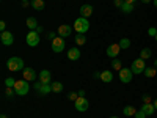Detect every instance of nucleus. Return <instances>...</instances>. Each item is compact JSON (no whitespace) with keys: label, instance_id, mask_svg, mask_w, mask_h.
Masks as SVG:
<instances>
[{"label":"nucleus","instance_id":"1","mask_svg":"<svg viewBox=\"0 0 157 118\" xmlns=\"http://www.w3.org/2000/svg\"><path fill=\"white\" fill-rule=\"evenodd\" d=\"M6 68L10 71H24V60L21 57H11L8 61H6Z\"/></svg>","mask_w":157,"mask_h":118},{"label":"nucleus","instance_id":"2","mask_svg":"<svg viewBox=\"0 0 157 118\" xmlns=\"http://www.w3.org/2000/svg\"><path fill=\"white\" fill-rule=\"evenodd\" d=\"M88 29H90V22H88V19L86 18H78V19H75L74 21V30L77 32V33H86L88 32Z\"/></svg>","mask_w":157,"mask_h":118},{"label":"nucleus","instance_id":"3","mask_svg":"<svg viewBox=\"0 0 157 118\" xmlns=\"http://www.w3.org/2000/svg\"><path fill=\"white\" fill-rule=\"evenodd\" d=\"M13 88H14L17 96H25L29 93V90H30V85H29L27 81H24V79H22V81H16V85Z\"/></svg>","mask_w":157,"mask_h":118},{"label":"nucleus","instance_id":"4","mask_svg":"<svg viewBox=\"0 0 157 118\" xmlns=\"http://www.w3.org/2000/svg\"><path fill=\"white\" fill-rule=\"evenodd\" d=\"M130 69H132V73L137 76V74H143L145 73V69H146V63H145V60L143 58H137V60H134V63H132V66H130Z\"/></svg>","mask_w":157,"mask_h":118},{"label":"nucleus","instance_id":"5","mask_svg":"<svg viewBox=\"0 0 157 118\" xmlns=\"http://www.w3.org/2000/svg\"><path fill=\"white\" fill-rule=\"evenodd\" d=\"M39 39H41V38H39V33L36 30H30L27 33V36H25V41H27V44L30 47H36L39 44Z\"/></svg>","mask_w":157,"mask_h":118},{"label":"nucleus","instance_id":"6","mask_svg":"<svg viewBox=\"0 0 157 118\" xmlns=\"http://www.w3.org/2000/svg\"><path fill=\"white\" fill-rule=\"evenodd\" d=\"M50 47L54 52H57V54H60V52L64 50V47H66V44H64V38L61 36H57L54 41H50Z\"/></svg>","mask_w":157,"mask_h":118},{"label":"nucleus","instance_id":"7","mask_svg":"<svg viewBox=\"0 0 157 118\" xmlns=\"http://www.w3.org/2000/svg\"><path fill=\"white\" fill-rule=\"evenodd\" d=\"M74 107H75L77 112H85V110H88V107H90L88 99H86L85 96H78V98L74 101Z\"/></svg>","mask_w":157,"mask_h":118},{"label":"nucleus","instance_id":"8","mask_svg":"<svg viewBox=\"0 0 157 118\" xmlns=\"http://www.w3.org/2000/svg\"><path fill=\"white\" fill-rule=\"evenodd\" d=\"M132 76H134V73H132L130 68H123L120 71V81L123 84H129L130 81H132Z\"/></svg>","mask_w":157,"mask_h":118},{"label":"nucleus","instance_id":"9","mask_svg":"<svg viewBox=\"0 0 157 118\" xmlns=\"http://www.w3.org/2000/svg\"><path fill=\"white\" fill-rule=\"evenodd\" d=\"M0 39H2V44L3 46H11L13 43H14V36H13L11 32H2V35H0Z\"/></svg>","mask_w":157,"mask_h":118},{"label":"nucleus","instance_id":"10","mask_svg":"<svg viewBox=\"0 0 157 118\" xmlns=\"http://www.w3.org/2000/svg\"><path fill=\"white\" fill-rule=\"evenodd\" d=\"M22 79H24V81H27V82H33L35 79H36L35 69H32V68H24V71H22Z\"/></svg>","mask_w":157,"mask_h":118},{"label":"nucleus","instance_id":"11","mask_svg":"<svg viewBox=\"0 0 157 118\" xmlns=\"http://www.w3.org/2000/svg\"><path fill=\"white\" fill-rule=\"evenodd\" d=\"M71 33H72V27L68 24H63L58 27V36H61V38H68V36H71Z\"/></svg>","mask_w":157,"mask_h":118},{"label":"nucleus","instance_id":"12","mask_svg":"<svg viewBox=\"0 0 157 118\" xmlns=\"http://www.w3.org/2000/svg\"><path fill=\"white\" fill-rule=\"evenodd\" d=\"M120 50H121V46H120V44H110V46L107 47V55H109L110 58H116L118 54H120Z\"/></svg>","mask_w":157,"mask_h":118},{"label":"nucleus","instance_id":"13","mask_svg":"<svg viewBox=\"0 0 157 118\" xmlns=\"http://www.w3.org/2000/svg\"><path fill=\"white\" fill-rule=\"evenodd\" d=\"M78 11H80V16L82 18H86L88 19L91 14H93V6H91V5H82Z\"/></svg>","mask_w":157,"mask_h":118},{"label":"nucleus","instance_id":"14","mask_svg":"<svg viewBox=\"0 0 157 118\" xmlns=\"http://www.w3.org/2000/svg\"><path fill=\"white\" fill-rule=\"evenodd\" d=\"M50 79H52V74H50V71H47V69H43L41 73H39V81H41L43 84H50Z\"/></svg>","mask_w":157,"mask_h":118},{"label":"nucleus","instance_id":"15","mask_svg":"<svg viewBox=\"0 0 157 118\" xmlns=\"http://www.w3.org/2000/svg\"><path fill=\"white\" fill-rule=\"evenodd\" d=\"M68 58H69V60H72V61L78 60V58H80V50H78L77 47L69 49V50H68Z\"/></svg>","mask_w":157,"mask_h":118},{"label":"nucleus","instance_id":"16","mask_svg":"<svg viewBox=\"0 0 157 118\" xmlns=\"http://www.w3.org/2000/svg\"><path fill=\"white\" fill-rule=\"evenodd\" d=\"M99 79H101L102 82L109 84V82H112V81H113V74H112L110 71H102V73L99 74Z\"/></svg>","mask_w":157,"mask_h":118},{"label":"nucleus","instance_id":"17","mask_svg":"<svg viewBox=\"0 0 157 118\" xmlns=\"http://www.w3.org/2000/svg\"><path fill=\"white\" fill-rule=\"evenodd\" d=\"M32 6L36 11H43L46 8V3H44V0H32Z\"/></svg>","mask_w":157,"mask_h":118},{"label":"nucleus","instance_id":"18","mask_svg":"<svg viewBox=\"0 0 157 118\" xmlns=\"http://www.w3.org/2000/svg\"><path fill=\"white\" fill-rule=\"evenodd\" d=\"M141 110L146 113V116L148 115H152L154 112H155V107H154V104H143L141 106Z\"/></svg>","mask_w":157,"mask_h":118},{"label":"nucleus","instance_id":"19","mask_svg":"<svg viewBox=\"0 0 157 118\" xmlns=\"http://www.w3.org/2000/svg\"><path fill=\"white\" fill-rule=\"evenodd\" d=\"M151 55H152V52H151L149 47H145V49L140 50V58H143V60H149Z\"/></svg>","mask_w":157,"mask_h":118},{"label":"nucleus","instance_id":"20","mask_svg":"<svg viewBox=\"0 0 157 118\" xmlns=\"http://www.w3.org/2000/svg\"><path fill=\"white\" fill-rule=\"evenodd\" d=\"M123 113H124L126 116H135L137 109H135V107H132V106H126V107L123 109Z\"/></svg>","mask_w":157,"mask_h":118},{"label":"nucleus","instance_id":"21","mask_svg":"<svg viewBox=\"0 0 157 118\" xmlns=\"http://www.w3.org/2000/svg\"><path fill=\"white\" fill-rule=\"evenodd\" d=\"M50 91H52V84H43L38 93L39 95H47V93H50Z\"/></svg>","mask_w":157,"mask_h":118},{"label":"nucleus","instance_id":"22","mask_svg":"<svg viewBox=\"0 0 157 118\" xmlns=\"http://www.w3.org/2000/svg\"><path fill=\"white\" fill-rule=\"evenodd\" d=\"M121 11L124 13V14H130V13L134 11V5L132 3H123V6H121Z\"/></svg>","mask_w":157,"mask_h":118},{"label":"nucleus","instance_id":"23","mask_svg":"<svg viewBox=\"0 0 157 118\" xmlns=\"http://www.w3.org/2000/svg\"><path fill=\"white\" fill-rule=\"evenodd\" d=\"M27 27H29L30 30H36V29H38V21H36L35 18H29V19H27Z\"/></svg>","mask_w":157,"mask_h":118},{"label":"nucleus","instance_id":"24","mask_svg":"<svg viewBox=\"0 0 157 118\" xmlns=\"http://www.w3.org/2000/svg\"><path fill=\"white\" fill-rule=\"evenodd\" d=\"M85 43H86V38H85V35H83V33L75 35V44H77V46H83Z\"/></svg>","mask_w":157,"mask_h":118},{"label":"nucleus","instance_id":"25","mask_svg":"<svg viewBox=\"0 0 157 118\" xmlns=\"http://www.w3.org/2000/svg\"><path fill=\"white\" fill-rule=\"evenodd\" d=\"M155 69H157V68H154V66H151V68H146L143 74H145L148 79H152V77H155V73H157Z\"/></svg>","mask_w":157,"mask_h":118},{"label":"nucleus","instance_id":"26","mask_svg":"<svg viewBox=\"0 0 157 118\" xmlns=\"http://www.w3.org/2000/svg\"><path fill=\"white\" fill-rule=\"evenodd\" d=\"M61 90H63V84L61 82H54L52 84V91H54V93H60Z\"/></svg>","mask_w":157,"mask_h":118},{"label":"nucleus","instance_id":"27","mask_svg":"<svg viewBox=\"0 0 157 118\" xmlns=\"http://www.w3.org/2000/svg\"><path fill=\"white\" fill-rule=\"evenodd\" d=\"M118 44L121 46V49H129V47H130V39H129V38H123Z\"/></svg>","mask_w":157,"mask_h":118},{"label":"nucleus","instance_id":"28","mask_svg":"<svg viewBox=\"0 0 157 118\" xmlns=\"http://www.w3.org/2000/svg\"><path fill=\"white\" fill-rule=\"evenodd\" d=\"M112 68H113L115 71H121V69H123V65H121L120 60H113V61H112Z\"/></svg>","mask_w":157,"mask_h":118},{"label":"nucleus","instance_id":"29","mask_svg":"<svg viewBox=\"0 0 157 118\" xmlns=\"http://www.w3.org/2000/svg\"><path fill=\"white\" fill-rule=\"evenodd\" d=\"M5 85H6V87H11V88H13V87L16 85V81H14V79H13V77H8L6 81H5Z\"/></svg>","mask_w":157,"mask_h":118},{"label":"nucleus","instance_id":"30","mask_svg":"<svg viewBox=\"0 0 157 118\" xmlns=\"http://www.w3.org/2000/svg\"><path fill=\"white\" fill-rule=\"evenodd\" d=\"M5 93H6V96H13V95H14L16 93V91H14V88H11V87H6V90H5Z\"/></svg>","mask_w":157,"mask_h":118},{"label":"nucleus","instance_id":"31","mask_svg":"<svg viewBox=\"0 0 157 118\" xmlns=\"http://www.w3.org/2000/svg\"><path fill=\"white\" fill-rule=\"evenodd\" d=\"M135 118H146V113L143 112L141 109L140 110H137V113H135Z\"/></svg>","mask_w":157,"mask_h":118},{"label":"nucleus","instance_id":"32","mask_svg":"<svg viewBox=\"0 0 157 118\" xmlns=\"http://www.w3.org/2000/svg\"><path fill=\"white\" fill-rule=\"evenodd\" d=\"M143 104H151V96L149 95H143Z\"/></svg>","mask_w":157,"mask_h":118},{"label":"nucleus","instance_id":"33","mask_svg":"<svg viewBox=\"0 0 157 118\" xmlns=\"http://www.w3.org/2000/svg\"><path fill=\"white\" fill-rule=\"evenodd\" d=\"M57 36H58V35H57V33H54V32H49V33H47V39H50V41H54V39H55Z\"/></svg>","mask_w":157,"mask_h":118},{"label":"nucleus","instance_id":"34","mask_svg":"<svg viewBox=\"0 0 157 118\" xmlns=\"http://www.w3.org/2000/svg\"><path fill=\"white\" fill-rule=\"evenodd\" d=\"M123 3H124V0H115V6H118V8H120V10H121Z\"/></svg>","mask_w":157,"mask_h":118},{"label":"nucleus","instance_id":"35","mask_svg":"<svg viewBox=\"0 0 157 118\" xmlns=\"http://www.w3.org/2000/svg\"><path fill=\"white\" fill-rule=\"evenodd\" d=\"M77 98H78V93H74V91H72V93L69 95V99H71V101H75Z\"/></svg>","mask_w":157,"mask_h":118},{"label":"nucleus","instance_id":"36","mask_svg":"<svg viewBox=\"0 0 157 118\" xmlns=\"http://www.w3.org/2000/svg\"><path fill=\"white\" fill-rule=\"evenodd\" d=\"M148 33H149V35H151V36H155V35H157V30H155V29H154V27H151V29H149V30H148Z\"/></svg>","mask_w":157,"mask_h":118},{"label":"nucleus","instance_id":"37","mask_svg":"<svg viewBox=\"0 0 157 118\" xmlns=\"http://www.w3.org/2000/svg\"><path fill=\"white\" fill-rule=\"evenodd\" d=\"M41 85H43V82H41V81L35 82V88H36V91H39V88H41Z\"/></svg>","mask_w":157,"mask_h":118},{"label":"nucleus","instance_id":"38","mask_svg":"<svg viewBox=\"0 0 157 118\" xmlns=\"http://www.w3.org/2000/svg\"><path fill=\"white\" fill-rule=\"evenodd\" d=\"M5 29H6V22H5V21H2V22H0V30L5 32Z\"/></svg>","mask_w":157,"mask_h":118},{"label":"nucleus","instance_id":"39","mask_svg":"<svg viewBox=\"0 0 157 118\" xmlns=\"http://www.w3.org/2000/svg\"><path fill=\"white\" fill-rule=\"evenodd\" d=\"M22 6H29V0H22Z\"/></svg>","mask_w":157,"mask_h":118},{"label":"nucleus","instance_id":"40","mask_svg":"<svg viewBox=\"0 0 157 118\" xmlns=\"http://www.w3.org/2000/svg\"><path fill=\"white\" fill-rule=\"evenodd\" d=\"M124 2H126V3H132V5H134V3L137 2V0H124Z\"/></svg>","mask_w":157,"mask_h":118},{"label":"nucleus","instance_id":"41","mask_svg":"<svg viewBox=\"0 0 157 118\" xmlns=\"http://www.w3.org/2000/svg\"><path fill=\"white\" fill-rule=\"evenodd\" d=\"M141 2H143V3H149V2H151V0H141Z\"/></svg>","mask_w":157,"mask_h":118},{"label":"nucleus","instance_id":"42","mask_svg":"<svg viewBox=\"0 0 157 118\" xmlns=\"http://www.w3.org/2000/svg\"><path fill=\"white\" fill-rule=\"evenodd\" d=\"M0 118H8V116H6L5 113H2V115H0Z\"/></svg>","mask_w":157,"mask_h":118},{"label":"nucleus","instance_id":"43","mask_svg":"<svg viewBox=\"0 0 157 118\" xmlns=\"http://www.w3.org/2000/svg\"><path fill=\"white\" fill-rule=\"evenodd\" d=\"M154 107H155V110H157V99L154 101Z\"/></svg>","mask_w":157,"mask_h":118},{"label":"nucleus","instance_id":"44","mask_svg":"<svg viewBox=\"0 0 157 118\" xmlns=\"http://www.w3.org/2000/svg\"><path fill=\"white\" fill-rule=\"evenodd\" d=\"M152 2H154V6L157 8V0H152Z\"/></svg>","mask_w":157,"mask_h":118},{"label":"nucleus","instance_id":"45","mask_svg":"<svg viewBox=\"0 0 157 118\" xmlns=\"http://www.w3.org/2000/svg\"><path fill=\"white\" fill-rule=\"evenodd\" d=\"M154 68H157V60L154 61Z\"/></svg>","mask_w":157,"mask_h":118},{"label":"nucleus","instance_id":"46","mask_svg":"<svg viewBox=\"0 0 157 118\" xmlns=\"http://www.w3.org/2000/svg\"><path fill=\"white\" fill-rule=\"evenodd\" d=\"M110 118H120V116H110Z\"/></svg>","mask_w":157,"mask_h":118},{"label":"nucleus","instance_id":"47","mask_svg":"<svg viewBox=\"0 0 157 118\" xmlns=\"http://www.w3.org/2000/svg\"><path fill=\"white\" fill-rule=\"evenodd\" d=\"M155 41H157V35H155Z\"/></svg>","mask_w":157,"mask_h":118}]
</instances>
